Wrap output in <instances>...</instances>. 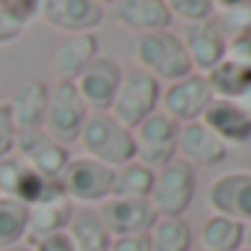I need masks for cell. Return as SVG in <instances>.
<instances>
[{
	"mask_svg": "<svg viewBox=\"0 0 251 251\" xmlns=\"http://www.w3.org/2000/svg\"><path fill=\"white\" fill-rule=\"evenodd\" d=\"M207 207L213 216L233 219L239 225L251 222V172H222L207 186Z\"/></svg>",
	"mask_w": 251,
	"mask_h": 251,
	"instance_id": "9c48e42d",
	"label": "cell"
},
{
	"mask_svg": "<svg viewBox=\"0 0 251 251\" xmlns=\"http://www.w3.org/2000/svg\"><path fill=\"white\" fill-rule=\"evenodd\" d=\"M242 233H245V225L225 216H210L201 225L198 242H201V251H239Z\"/></svg>",
	"mask_w": 251,
	"mask_h": 251,
	"instance_id": "d4e9b609",
	"label": "cell"
},
{
	"mask_svg": "<svg viewBox=\"0 0 251 251\" xmlns=\"http://www.w3.org/2000/svg\"><path fill=\"white\" fill-rule=\"evenodd\" d=\"M192 251H195V248H192ZM198 251H201V248H198Z\"/></svg>",
	"mask_w": 251,
	"mask_h": 251,
	"instance_id": "ab89813d",
	"label": "cell"
},
{
	"mask_svg": "<svg viewBox=\"0 0 251 251\" xmlns=\"http://www.w3.org/2000/svg\"><path fill=\"white\" fill-rule=\"evenodd\" d=\"M112 177H115V169L80 154V157H71L62 177H59V186L62 192L71 198V204H103L106 198H112Z\"/></svg>",
	"mask_w": 251,
	"mask_h": 251,
	"instance_id": "5b68a950",
	"label": "cell"
},
{
	"mask_svg": "<svg viewBox=\"0 0 251 251\" xmlns=\"http://www.w3.org/2000/svg\"><path fill=\"white\" fill-rule=\"evenodd\" d=\"M233 103H236L239 109H245V112L251 115V86H248V89H245V92H242V95H239V98H236Z\"/></svg>",
	"mask_w": 251,
	"mask_h": 251,
	"instance_id": "e575fe53",
	"label": "cell"
},
{
	"mask_svg": "<svg viewBox=\"0 0 251 251\" xmlns=\"http://www.w3.org/2000/svg\"><path fill=\"white\" fill-rule=\"evenodd\" d=\"M242 245H245V248H251V222L245 225V233H242Z\"/></svg>",
	"mask_w": 251,
	"mask_h": 251,
	"instance_id": "d590c367",
	"label": "cell"
},
{
	"mask_svg": "<svg viewBox=\"0 0 251 251\" xmlns=\"http://www.w3.org/2000/svg\"><path fill=\"white\" fill-rule=\"evenodd\" d=\"M154 186V169L142 166V163H127L118 166L115 177H112V198H145L151 195Z\"/></svg>",
	"mask_w": 251,
	"mask_h": 251,
	"instance_id": "4316f807",
	"label": "cell"
},
{
	"mask_svg": "<svg viewBox=\"0 0 251 251\" xmlns=\"http://www.w3.org/2000/svg\"><path fill=\"white\" fill-rule=\"evenodd\" d=\"M15 145H18V130H15L12 112H9L6 103H0V160L12 157L15 154Z\"/></svg>",
	"mask_w": 251,
	"mask_h": 251,
	"instance_id": "f546056e",
	"label": "cell"
},
{
	"mask_svg": "<svg viewBox=\"0 0 251 251\" xmlns=\"http://www.w3.org/2000/svg\"><path fill=\"white\" fill-rule=\"evenodd\" d=\"M225 56L233 59V62H239V65H248L251 68V21L242 30H236V33L227 36V53Z\"/></svg>",
	"mask_w": 251,
	"mask_h": 251,
	"instance_id": "f1b7e54d",
	"label": "cell"
},
{
	"mask_svg": "<svg viewBox=\"0 0 251 251\" xmlns=\"http://www.w3.org/2000/svg\"><path fill=\"white\" fill-rule=\"evenodd\" d=\"M109 251H148V236H115Z\"/></svg>",
	"mask_w": 251,
	"mask_h": 251,
	"instance_id": "d6a6232c",
	"label": "cell"
},
{
	"mask_svg": "<svg viewBox=\"0 0 251 251\" xmlns=\"http://www.w3.org/2000/svg\"><path fill=\"white\" fill-rule=\"evenodd\" d=\"M145 236L148 251H192V230L183 216H157Z\"/></svg>",
	"mask_w": 251,
	"mask_h": 251,
	"instance_id": "603a6c76",
	"label": "cell"
},
{
	"mask_svg": "<svg viewBox=\"0 0 251 251\" xmlns=\"http://www.w3.org/2000/svg\"><path fill=\"white\" fill-rule=\"evenodd\" d=\"M65 233H68L74 251H109V245H112V233L106 230L100 213L92 207L74 210Z\"/></svg>",
	"mask_w": 251,
	"mask_h": 251,
	"instance_id": "7402d4cb",
	"label": "cell"
},
{
	"mask_svg": "<svg viewBox=\"0 0 251 251\" xmlns=\"http://www.w3.org/2000/svg\"><path fill=\"white\" fill-rule=\"evenodd\" d=\"M210 100H213V89H210L207 77L192 71L189 77L166 83V89L160 92V112L166 118H172L175 124H189L204 115Z\"/></svg>",
	"mask_w": 251,
	"mask_h": 251,
	"instance_id": "ba28073f",
	"label": "cell"
},
{
	"mask_svg": "<svg viewBox=\"0 0 251 251\" xmlns=\"http://www.w3.org/2000/svg\"><path fill=\"white\" fill-rule=\"evenodd\" d=\"M177 127L172 118H166L160 109L151 112L148 118H142L133 133V148H136V163L148 166V169H163L172 160H177Z\"/></svg>",
	"mask_w": 251,
	"mask_h": 251,
	"instance_id": "52a82bcc",
	"label": "cell"
},
{
	"mask_svg": "<svg viewBox=\"0 0 251 251\" xmlns=\"http://www.w3.org/2000/svg\"><path fill=\"white\" fill-rule=\"evenodd\" d=\"M27 245H33V251H74V245H71V239H68L65 230H62V233L42 236V239H36V242H27Z\"/></svg>",
	"mask_w": 251,
	"mask_h": 251,
	"instance_id": "1f68e13d",
	"label": "cell"
},
{
	"mask_svg": "<svg viewBox=\"0 0 251 251\" xmlns=\"http://www.w3.org/2000/svg\"><path fill=\"white\" fill-rule=\"evenodd\" d=\"M9 251H33V245H15V248H9Z\"/></svg>",
	"mask_w": 251,
	"mask_h": 251,
	"instance_id": "74e56055",
	"label": "cell"
},
{
	"mask_svg": "<svg viewBox=\"0 0 251 251\" xmlns=\"http://www.w3.org/2000/svg\"><path fill=\"white\" fill-rule=\"evenodd\" d=\"M71 213H74V204L62 192V186L59 183H48L45 192L39 195V201L30 204V230H27V239L36 242L42 236L62 233L68 227V222H71Z\"/></svg>",
	"mask_w": 251,
	"mask_h": 251,
	"instance_id": "5bb4252c",
	"label": "cell"
},
{
	"mask_svg": "<svg viewBox=\"0 0 251 251\" xmlns=\"http://www.w3.org/2000/svg\"><path fill=\"white\" fill-rule=\"evenodd\" d=\"M210 89H213V98H222V100H236L248 86H251V68L248 65H239L233 59H222L213 71L204 74Z\"/></svg>",
	"mask_w": 251,
	"mask_h": 251,
	"instance_id": "cb8c5ba5",
	"label": "cell"
},
{
	"mask_svg": "<svg viewBox=\"0 0 251 251\" xmlns=\"http://www.w3.org/2000/svg\"><path fill=\"white\" fill-rule=\"evenodd\" d=\"M77 142H80L86 157H92V160H98V163H103L109 169L127 166V163L136 160L130 127L118 124L109 112H89Z\"/></svg>",
	"mask_w": 251,
	"mask_h": 251,
	"instance_id": "6da1fadb",
	"label": "cell"
},
{
	"mask_svg": "<svg viewBox=\"0 0 251 251\" xmlns=\"http://www.w3.org/2000/svg\"><path fill=\"white\" fill-rule=\"evenodd\" d=\"M195 198V169L183 160H172L169 166L154 172V186L148 204L157 216H183Z\"/></svg>",
	"mask_w": 251,
	"mask_h": 251,
	"instance_id": "8992f818",
	"label": "cell"
},
{
	"mask_svg": "<svg viewBox=\"0 0 251 251\" xmlns=\"http://www.w3.org/2000/svg\"><path fill=\"white\" fill-rule=\"evenodd\" d=\"M100 219L106 230L115 236H145L157 222V213L145 198H106L100 204Z\"/></svg>",
	"mask_w": 251,
	"mask_h": 251,
	"instance_id": "4fadbf2b",
	"label": "cell"
},
{
	"mask_svg": "<svg viewBox=\"0 0 251 251\" xmlns=\"http://www.w3.org/2000/svg\"><path fill=\"white\" fill-rule=\"evenodd\" d=\"M239 251H251V248H245V245H242V248H239Z\"/></svg>",
	"mask_w": 251,
	"mask_h": 251,
	"instance_id": "f35d334b",
	"label": "cell"
},
{
	"mask_svg": "<svg viewBox=\"0 0 251 251\" xmlns=\"http://www.w3.org/2000/svg\"><path fill=\"white\" fill-rule=\"evenodd\" d=\"M172 18H180L186 24L210 21L213 18V0H163Z\"/></svg>",
	"mask_w": 251,
	"mask_h": 251,
	"instance_id": "83f0119b",
	"label": "cell"
},
{
	"mask_svg": "<svg viewBox=\"0 0 251 251\" xmlns=\"http://www.w3.org/2000/svg\"><path fill=\"white\" fill-rule=\"evenodd\" d=\"M180 45H183L195 74L213 71L227 53V36L213 18L210 21H198V24H186L183 36H180Z\"/></svg>",
	"mask_w": 251,
	"mask_h": 251,
	"instance_id": "7c38bea8",
	"label": "cell"
},
{
	"mask_svg": "<svg viewBox=\"0 0 251 251\" xmlns=\"http://www.w3.org/2000/svg\"><path fill=\"white\" fill-rule=\"evenodd\" d=\"M27 24H21L12 12H6L3 6H0V45H12L21 33H24Z\"/></svg>",
	"mask_w": 251,
	"mask_h": 251,
	"instance_id": "4dcf8cb0",
	"label": "cell"
},
{
	"mask_svg": "<svg viewBox=\"0 0 251 251\" xmlns=\"http://www.w3.org/2000/svg\"><path fill=\"white\" fill-rule=\"evenodd\" d=\"M15 154L36 172L42 175L48 183H59L71 154L65 145L53 142L50 136H45L42 130L39 133H27V136H18V145H15Z\"/></svg>",
	"mask_w": 251,
	"mask_h": 251,
	"instance_id": "9a60e30c",
	"label": "cell"
},
{
	"mask_svg": "<svg viewBox=\"0 0 251 251\" xmlns=\"http://www.w3.org/2000/svg\"><path fill=\"white\" fill-rule=\"evenodd\" d=\"M30 230V207L0 195V251H9L27 239Z\"/></svg>",
	"mask_w": 251,
	"mask_h": 251,
	"instance_id": "484cf974",
	"label": "cell"
},
{
	"mask_svg": "<svg viewBox=\"0 0 251 251\" xmlns=\"http://www.w3.org/2000/svg\"><path fill=\"white\" fill-rule=\"evenodd\" d=\"M86 118H89V109H86V103L80 100L74 83L56 80V86H53L50 95H48V109H45L42 133L50 136V139L59 142V145L77 142V136H80V130H83Z\"/></svg>",
	"mask_w": 251,
	"mask_h": 251,
	"instance_id": "277c9868",
	"label": "cell"
},
{
	"mask_svg": "<svg viewBox=\"0 0 251 251\" xmlns=\"http://www.w3.org/2000/svg\"><path fill=\"white\" fill-rule=\"evenodd\" d=\"M133 59H136V68L148 71L160 83H175V80L192 74V65H189V56L180 45V36H175L169 30L136 36Z\"/></svg>",
	"mask_w": 251,
	"mask_h": 251,
	"instance_id": "7a4b0ae2",
	"label": "cell"
},
{
	"mask_svg": "<svg viewBox=\"0 0 251 251\" xmlns=\"http://www.w3.org/2000/svg\"><path fill=\"white\" fill-rule=\"evenodd\" d=\"M112 18L136 36L160 33V30H169L172 24V15L163 0H118L112 6Z\"/></svg>",
	"mask_w": 251,
	"mask_h": 251,
	"instance_id": "d6986e66",
	"label": "cell"
},
{
	"mask_svg": "<svg viewBox=\"0 0 251 251\" xmlns=\"http://www.w3.org/2000/svg\"><path fill=\"white\" fill-rule=\"evenodd\" d=\"M98 56V39L95 33H80V36H65V42L56 48L53 59H50V68L56 74V80H65V83H74L83 68Z\"/></svg>",
	"mask_w": 251,
	"mask_h": 251,
	"instance_id": "44dd1931",
	"label": "cell"
},
{
	"mask_svg": "<svg viewBox=\"0 0 251 251\" xmlns=\"http://www.w3.org/2000/svg\"><path fill=\"white\" fill-rule=\"evenodd\" d=\"M204 127L225 145V148H239L251 142V115L245 109H239L233 100H222L213 98L210 106L204 109V115L198 118Z\"/></svg>",
	"mask_w": 251,
	"mask_h": 251,
	"instance_id": "2e32d148",
	"label": "cell"
},
{
	"mask_svg": "<svg viewBox=\"0 0 251 251\" xmlns=\"http://www.w3.org/2000/svg\"><path fill=\"white\" fill-rule=\"evenodd\" d=\"M160 92H163V83L154 80L148 71H142V68L124 71L121 74V83H118V92L112 98L109 115L118 124H124V127L133 130L142 118H148L151 112H157Z\"/></svg>",
	"mask_w": 251,
	"mask_h": 251,
	"instance_id": "3957f363",
	"label": "cell"
},
{
	"mask_svg": "<svg viewBox=\"0 0 251 251\" xmlns=\"http://www.w3.org/2000/svg\"><path fill=\"white\" fill-rule=\"evenodd\" d=\"M45 186H48V180L42 175H36L18 154L0 160V195L15 198L30 207L33 201H39Z\"/></svg>",
	"mask_w": 251,
	"mask_h": 251,
	"instance_id": "ffe728a7",
	"label": "cell"
},
{
	"mask_svg": "<svg viewBox=\"0 0 251 251\" xmlns=\"http://www.w3.org/2000/svg\"><path fill=\"white\" fill-rule=\"evenodd\" d=\"M225 157H227V148L201 121H189L177 127V160L189 166H219Z\"/></svg>",
	"mask_w": 251,
	"mask_h": 251,
	"instance_id": "ac0fdd59",
	"label": "cell"
},
{
	"mask_svg": "<svg viewBox=\"0 0 251 251\" xmlns=\"http://www.w3.org/2000/svg\"><path fill=\"white\" fill-rule=\"evenodd\" d=\"M48 95H50V89L42 80H24L12 92V100L6 106L12 112V121H15L18 136H27V133H39L42 130L45 109H48Z\"/></svg>",
	"mask_w": 251,
	"mask_h": 251,
	"instance_id": "e0dca14e",
	"label": "cell"
},
{
	"mask_svg": "<svg viewBox=\"0 0 251 251\" xmlns=\"http://www.w3.org/2000/svg\"><path fill=\"white\" fill-rule=\"evenodd\" d=\"M121 74H124V68L112 56H100V53L83 68V74L74 80V89L89 112H109L112 98L121 83Z\"/></svg>",
	"mask_w": 251,
	"mask_h": 251,
	"instance_id": "30bf717a",
	"label": "cell"
},
{
	"mask_svg": "<svg viewBox=\"0 0 251 251\" xmlns=\"http://www.w3.org/2000/svg\"><path fill=\"white\" fill-rule=\"evenodd\" d=\"M239 9H251V0H213V15H227Z\"/></svg>",
	"mask_w": 251,
	"mask_h": 251,
	"instance_id": "836d02e7",
	"label": "cell"
},
{
	"mask_svg": "<svg viewBox=\"0 0 251 251\" xmlns=\"http://www.w3.org/2000/svg\"><path fill=\"white\" fill-rule=\"evenodd\" d=\"M39 18L65 36L95 33L103 21V6L95 0H39Z\"/></svg>",
	"mask_w": 251,
	"mask_h": 251,
	"instance_id": "8fae6325",
	"label": "cell"
},
{
	"mask_svg": "<svg viewBox=\"0 0 251 251\" xmlns=\"http://www.w3.org/2000/svg\"><path fill=\"white\" fill-rule=\"evenodd\" d=\"M95 3H100V6H115L118 0H95Z\"/></svg>",
	"mask_w": 251,
	"mask_h": 251,
	"instance_id": "8d00e7d4",
	"label": "cell"
}]
</instances>
